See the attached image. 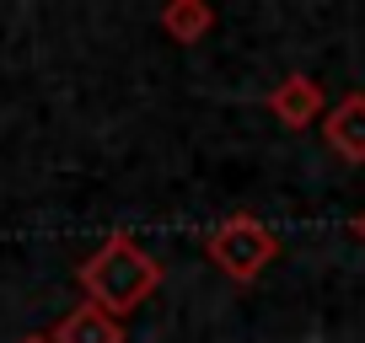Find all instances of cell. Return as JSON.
I'll list each match as a JSON object with an SVG mask.
<instances>
[{"instance_id": "4", "label": "cell", "mask_w": 365, "mask_h": 343, "mask_svg": "<svg viewBox=\"0 0 365 343\" xmlns=\"http://www.w3.org/2000/svg\"><path fill=\"white\" fill-rule=\"evenodd\" d=\"M322 145L349 167H365V92H344L322 113Z\"/></svg>"}, {"instance_id": "7", "label": "cell", "mask_w": 365, "mask_h": 343, "mask_svg": "<svg viewBox=\"0 0 365 343\" xmlns=\"http://www.w3.org/2000/svg\"><path fill=\"white\" fill-rule=\"evenodd\" d=\"M354 236L365 241V209H360V215H354Z\"/></svg>"}, {"instance_id": "1", "label": "cell", "mask_w": 365, "mask_h": 343, "mask_svg": "<svg viewBox=\"0 0 365 343\" xmlns=\"http://www.w3.org/2000/svg\"><path fill=\"white\" fill-rule=\"evenodd\" d=\"M76 285H81V295H86V306H97V311L124 322L129 311H140L161 290V258H150L129 231H113V236L76 268Z\"/></svg>"}, {"instance_id": "5", "label": "cell", "mask_w": 365, "mask_h": 343, "mask_svg": "<svg viewBox=\"0 0 365 343\" xmlns=\"http://www.w3.org/2000/svg\"><path fill=\"white\" fill-rule=\"evenodd\" d=\"M48 343H129V332H124L118 317H108V311L81 300L76 311H65V317L48 327Z\"/></svg>"}, {"instance_id": "3", "label": "cell", "mask_w": 365, "mask_h": 343, "mask_svg": "<svg viewBox=\"0 0 365 343\" xmlns=\"http://www.w3.org/2000/svg\"><path fill=\"white\" fill-rule=\"evenodd\" d=\"M263 107L274 113V124H279V129L301 134V129L322 124V113H328V92H322V80H317V75H307V70H290V75H279V80L269 86Z\"/></svg>"}, {"instance_id": "8", "label": "cell", "mask_w": 365, "mask_h": 343, "mask_svg": "<svg viewBox=\"0 0 365 343\" xmlns=\"http://www.w3.org/2000/svg\"><path fill=\"white\" fill-rule=\"evenodd\" d=\"M16 343H48V332H27V338H16Z\"/></svg>"}, {"instance_id": "2", "label": "cell", "mask_w": 365, "mask_h": 343, "mask_svg": "<svg viewBox=\"0 0 365 343\" xmlns=\"http://www.w3.org/2000/svg\"><path fill=\"white\" fill-rule=\"evenodd\" d=\"M205 258L231 285H252V279H263V268L279 258V236H274L258 215H226L205 236Z\"/></svg>"}, {"instance_id": "6", "label": "cell", "mask_w": 365, "mask_h": 343, "mask_svg": "<svg viewBox=\"0 0 365 343\" xmlns=\"http://www.w3.org/2000/svg\"><path fill=\"white\" fill-rule=\"evenodd\" d=\"M156 27L172 43H205V33L215 27V11H210L205 0H172V6H161Z\"/></svg>"}]
</instances>
